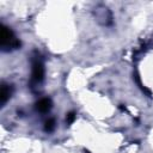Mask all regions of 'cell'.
<instances>
[{
    "instance_id": "obj_1",
    "label": "cell",
    "mask_w": 153,
    "mask_h": 153,
    "mask_svg": "<svg viewBox=\"0 0 153 153\" xmlns=\"http://www.w3.org/2000/svg\"><path fill=\"white\" fill-rule=\"evenodd\" d=\"M19 41L14 37L13 32L6 27V26H1V47L4 49H11V48H18L19 47Z\"/></svg>"
},
{
    "instance_id": "obj_2",
    "label": "cell",
    "mask_w": 153,
    "mask_h": 153,
    "mask_svg": "<svg viewBox=\"0 0 153 153\" xmlns=\"http://www.w3.org/2000/svg\"><path fill=\"white\" fill-rule=\"evenodd\" d=\"M32 81L33 82H39L43 79L44 75V68L43 63L38 57H35L32 60Z\"/></svg>"
},
{
    "instance_id": "obj_3",
    "label": "cell",
    "mask_w": 153,
    "mask_h": 153,
    "mask_svg": "<svg viewBox=\"0 0 153 153\" xmlns=\"http://www.w3.org/2000/svg\"><path fill=\"white\" fill-rule=\"evenodd\" d=\"M36 108L39 112H47L51 108V102L49 98H42L39 102H37Z\"/></svg>"
},
{
    "instance_id": "obj_4",
    "label": "cell",
    "mask_w": 153,
    "mask_h": 153,
    "mask_svg": "<svg viewBox=\"0 0 153 153\" xmlns=\"http://www.w3.org/2000/svg\"><path fill=\"white\" fill-rule=\"evenodd\" d=\"M10 94H11L10 87H7L6 85H2V87H1V104L6 103V100L10 97Z\"/></svg>"
},
{
    "instance_id": "obj_5",
    "label": "cell",
    "mask_w": 153,
    "mask_h": 153,
    "mask_svg": "<svg viewBox=\"0 0 153 153\" xmlns=\"http://www.w3.org/2000/svg\"><path fill=\"white\" fill-rule=\"evenodd\" d=\"M54 127H55V121H54V118H49V120L45 122V130H47V131H51V130L54 129Z\"/></svg>"
},
{
    "instance_id": "obj_6",
    "label": "cell",
    "mask_w": 153,
    "mask_h": 153,
    "mask_svg": "<svg viewBox=\"0 0 153 153\" xmlns=\"http://www.w3.org/2000/svg\"><path fill=\"white\" fill-rule=\"evenodd\" d=\"M74 118H75V114H74V112H69V114L67 115V122H68V123H72V122L74 121Z\"/></svg>"
}]
</instances>
